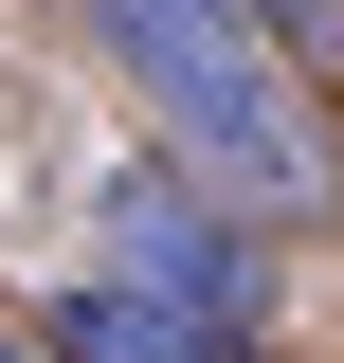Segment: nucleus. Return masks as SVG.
Listing matches in <instances>:
<instances>
[{
    "label": "nucleus",
    "mask_w": 344,
    "mask_h": 363,
    "mask_svg": "<svg viewBox=\"0 0 344 363\" xmlns=\"http://www.w3.org/2000/svg\"><path fill=\"white\" fill-rule=\"evenodd\" d=\"M91 18H109L127 73L164 91L181 164H217L254 218H344V145H326V109L272 73V37L236 18V0H91Z\"/></svg>",
    "instance_id": "f257e3e1"
},
{
    "label": "nucleus",
    "mask_w": 344,
    "mask_h": 363,
    "mask_svg": "<svg viewBox=\"0 0 344 363\" xmlns=\"http://www.w3.org/2000/svg\"><path fill=\"white\" fill-rule=\"evenodd\" d=\"M109 291H145V309L217 327V345L254 363V309H272V255H254V218H236V200H200L181 164H127V182H109Z\"/></svg>",
    "instance_id": "f03ea898"
},
{
    "label": "nucleus",
    "mask_w": 344,
    "mask_h": 363,
    "mask_svg": "<svg viewBox=\"0 0 344 363\" xmlns=\"http://www.w3.org/2000/svg\"><path fill=\"white\" fill-rule=\"evenodd\" d=\"M55 363H236L217 327H181V309H145V291H109L91 272L73 309H55Z\"/></svg>",
    "instance_id": "7ed1b4c3"
},
{
    "label": "nucleus",
    "mask_w": 344,
    "mask_h": 363,
    "mask_svg": "<svg viewBox=\"0 0 344 363\" xmlns=\"http://www.w3.org/2000/svg\"><path fill=\"white\" fill-rule=\"evenodd\" d=\"M0 363H37V345H18V327H0Z\"/></svg>",
    "instance_id": "20e7f679"
}]
</instances>
